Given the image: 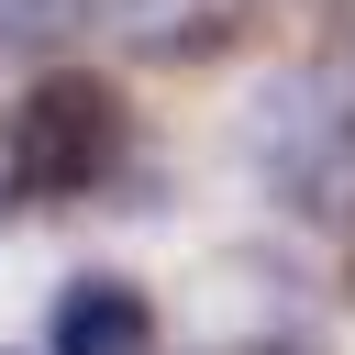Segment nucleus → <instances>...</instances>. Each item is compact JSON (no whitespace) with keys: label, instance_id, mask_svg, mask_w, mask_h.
Masks as SVG:
<instances>
[{"label":"nucleus","instance_id":"2","mask_svg":"<svg viewBox=\"0 0 355 355\" xmlns=\"http://www.w3.org/2000/svg\"><path fill=\"white\" fill-rule=\"evenodd\" d=\"M44 355H155V300L133 277H67L44 311Z\"/></svg>","mask_w":355,"mask_h":355},{"label":"nucleus","instance_id":"5","mask_svg":"<svg viewBox=\"0 0 355 355\" xmlns=\"http://www.w3.org/2000/svg\"><path fill=\"white\" fill-rule=\"evenodd\" d=\"M100 0H0V55H55Z\"/></svg>","mask_w":355,"mask_h":355},{"label":"nucleus","instance_id":"3","mask_svg":"<svg viewBox=\"0 0 355 355\" xmlns=\"http://www.w3.org/2000/svg\"><path fill=\"white\" fill-rule=\"evenodd\" d=\"M100 22L133 55H155V67H189V55H222L233 44V11L222 0H100Z\"/></svg>","mask_w":355,"mask_h":355},{"label":"nucleus","instance_id":"7","mask_svg":"<svg viewBox=\"0 0 355 355\" xmlns=\"http://www.w3.org/2000/svg\"><path fill=\"white\" fill-rule=\"evenodd\" d=\"M255 355H322V344H255Z\"/></svg>","mask_w":355,"mask_h":355},{"label":"nucleus","instance_id":"4","mask_svg":"<svg viewBox=\"0 0 355 355\" xmlns=\"http://www.w3.org/2000/svg\"><path fill=\"white\" fill-rule=\"evenodd\" d=\"M322 100H333V78H277V89L255 100V155H277L288 178H311L322 144L344 133V111H322Z\"/></svg>","mask_w":355,"mask_h":355},{"label":"nucleus","instance_id":"6","mask_svg":"<svg viewBox=\"0 0 355 355\" xmlns=\"http://www.w3.org/2000/svg\"><path fill=\"white\" fill-rule=\"evenodd\" d=\"M22 200V144H11V122H0V211Z\"/></svg>","mask_w":355,"mask_h":355},{"label":"nucleus","instance_id":"1","mask_svg":"<svg viewBox=\"0 0 355 355\" xmlns=\"http://www.w3.org/2000/svg\"><path fill=\"white\" fill-rule=\"evenodd\" d=\"M11 144H22V200H89L133 155V100L89 67H44L33 100L11 111Z\"/></svg>","mask_w":355,"mask_h":355}]
</instances>
